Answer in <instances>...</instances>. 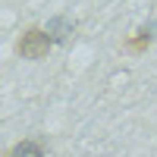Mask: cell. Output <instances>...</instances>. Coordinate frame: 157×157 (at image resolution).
Segmentation results:
<instances>
[{"mask_svg": "<svg viewBox=\"0 0 157 157\" xmlns=\"http://www.w3.org/2000/svg\"><path fill=\"white\" fill-rule=\"evenodd\" d=\"M6 157H44V145H41V141H35V138H25V141H19Z\"/></svg>", "mask_w": 157, "mask_h": 157, "instance_id": "277c9868", "label": "cell"}, {"mask_svg": "<svg viewBox=\"0 0 157 157\" xmlns=\"http://www.w3.org/2000/svg\"><path fill=\"white\" fill-rule=\"evenodd\" d=\"M44 29H47V35H50V41H54V44H69V38H72V32H75V22H72L69 16H50Z\"/></svg>", "mask_w": 157, "mask_h": 157, "instance_id": "7a4b0ae2", "label": "cell"}, {"mask_svg": "<svg viewBox=\"0 0 157 157\" xmlns=\"http://www.w3.org/2000/svg\"><path fill=\"white\" fill-rule=\"evenodd\" d=\"M50 47H54V41H50V35L47 29H25L19 35V41H16V54L22 60H44L50 54Z\"/></svg>", "mask_w": 157, "mask_h": 157, "instance_id": "6da1fadb", "label": "cell"}, {"mask_svg": "<svg viewBox=\"0 0 157 157\" xmlns=\"http://www.w3.org/2000/svg\"><path fill=\"white\" fill-rule=\"evenodd\" d=\"M154 32H157V25H154V22L141 25V29L135 32V38H129V41H126V50H129V54H141V50H148L151 41H154Z\"/></svg>", "mask_w": 157, "mask_h": 157, "instance_id": "3957f363", "label": "cell"}]
</instances>
